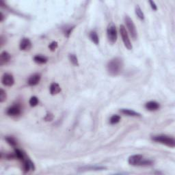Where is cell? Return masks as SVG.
Segmentation results:
<instances>
[{
    "label": "cell",
    "instance_id": "cell-1",
    "mask_svg": "<svg viewBox=\"0 0 175 175\" xmlns=\"http://www.w3.org/2000/svg\"><path fill=\"white\" fill-rule=\"evenodd\" d=\"M123 69V61L120 58H114L111 60L107 65V70L109 75L117 76L121 73Z\"/></svg>",
    "mask_w": 175,
    "mask_h": 175
},
{
    "label": "cell",
    "instance_id": "cell-2",
    "mask_svg": "<svg viewBox=\"0 0 175 175\" xmlns=\"http://www.w3.org/2000/svg\"><path fill=\"white\" fill-rule=\"evenodd\" d=\"M128 162L131 166H151L153 161L150 159H144L143 155H133L129 157Z\"/></svg>",
    "mask_w": 175,
    "mask_h": 175
},
{
    "label": "cell",
    "instance_id": "cell-3",
    "mask_svg": "<svg viewBox=\"0 0 175 175\" xmlns=\"http://www.w3.org/2000/svg\"><path fill=\"white\" fill-rule=\"evenodd\" d=\"M152 140L153 141L162 144L168 147L174 148L175 146V140L173 137L168 136L166 135H158L153 136Z\"/></svg>",
    "mask_w": 175,
    "mask_h": 175
},
{
    "label": "cell",
    "instance_id": "cell-4",
    "mask_svg": "<svg viewBox=\"0 0 175 175\" xmlns=\"http://www.w3.org/2000/svg\"><path fill=\"white\" fill-rule=\"evenodd\" d=\"M107 35L109 42L111 44H114L117 41L118 33L116 25L113 23H111L108 25L107 29Z\"/></svg>",
    "mask_w": 175,
    "mask_h": 175
},
{
    "label": "cell",
    "instance_id": "cell-5",
    "mask_svg": "<svg viewBox=\"0 0 175 175\" xmlns=\"http://www.w3.org/2000/svg\"><path fill=\"white\" fill-rule=\"evenodd\" d=\"M124 22H125L129 32L130 33L131 36L132 37L133 40H135L137 38V32L133 20L129 17L127 15L124 17Z\"/></svg>",
    "mask_w": 175,
    "mask_h": 175
},
{
    "label": "cell",
    "instance_id": "cell-6",
    "mask_svg": "<svg viewBox=\"0 0 175 175\" xmlns=\"http://www.w3.org/2000/svg\"><path fill=\"white\" fill-rule=\"evenodd\" d=\"M120 35H121L122 40L123 41V43L124 46H125L126 48L129 50H131L133 48L132 44H131L129 37L128 33L127 32L126 28L124 27V25H121L120 26Z\"/></svg>",
    "mask_w": 175,
    "mask_h": 175
},
{
    "label": "cell",
    "instance_id": "cell-7",
    "mask_svg": "<svg viewBox=\"0 0 175 175\" xmlns=\"http://www.w3.org/2000/svg\"><path fill=\"white\" fill-rule=\"evenodd\" d=\"M6 113L10 116H18L21 114V106L19 104L13 105L8 108Z\"/></svg>",
    "mask_w": 175,
    "mask_h": 175
},
{
    "label": "cell",
    "instance_id": "cell-8",
    "mask_svg": "<svg viewBox=\"0 0 175 175\" xmlns=\"http://www.w3.org/2000/svg\"><path fill=\"white\" fill-rule=\"evenodd\" d=\"M1 83L4 86L11 87L14 84V79L12 75L10 73H5L1 77Z\"/></svg>",
    "mask_w": 175,
    "mask_h": 175
},
{
    "label": "cell",
    "instance_id": "cell-9",
    "mask_svg": "<svg viewBox=\"0 0 175 175\" xmlns=\"http://www.w3.org/2000/svg\"><path fill=\"white\" fill-rule=\"evenodd\" d=\"M23 170L25 173L28 172L30 170H35V166L34 163L30 160L29 158H27V157H25V159L23 161Z\"/></svg>",
    "mask_w": 175,
    "mask_h": 175
},
{
    "label": "cell",
    "instance_id": "cell-10",
    "mask_svg": "<svg viewBox=\"0 0 175 175\" xmlns=\"http://www.w3.org/2000/svg\"><path fill=\"white\" fill-rule=\"evenodd\" d=\"M20 49L22 51H28L32 48V43L30 39L24 38L21 40L19 45Z\"/></svg>",
    "mask_w": 175,
    "mask_h": 175
},
{
    "label": "cell",
    "instance_id": "cell-11",
    "mask_svg": "<svg viewBox=\"0 0 175 175\" xmlns=\"http://www.w3.org/2000/svg\"><path fill=\"white\" fill-rule=\"evenodd\" d=\"M41 79V76L40 74L36 73L32 75V76H30V77L29 78V80L27 81L28 84L31 86H36L39 84Z\"/></svg>",
    "mask_w": 175,
    "mask_h": 175
},
{
    "label": "cell",
    "instance_id": "cell-12",
    "mask_svg": "<svg viewBox=\"0 0 175 175\" xmlns=\"http://www.w3.org/2000/svg\"><path fill=\"white\" fill-rule=\"evenodd\" d=\"M11 59V56L9 53L7 51H3L1 52L0 55V65L4 66L5 64H7L10 62Z\"/></svg>",
    "mask_w": 175,
    "mask_h": 175
},
{
    "label": "cell",
    "instance_id": "cell-13",
    "mask_svg": "<svg viewBox=\"0 0 175 175\" xmlns=\"http://www.w3.org/2000/svg\"><path fill=\"white\" fill-rule=\"evenodd\" d=\"M120 112L122 114L129 116H135V117H140L141 114L137 111L130 109H120Z\"/></svg>",
    "mask_w": 175,
    "mask_h": 175
},
{
    "label": "cell",
    "instance_id": "cell-14",
    "mask_svg": "<svg viewBox=\"0 0 175 175\" xmlns=\"http://www.w3.org/2000/svg\"><path fill=\"white\" fill-rule=\"evenodd\" d=\"M145 108L148 111H156L160 108V105L156 101H149L145 104Z\"/></svg>",
    "mask_w": 175,
    "mask_h": 175
},
{
    "label": "cell",
    "instance_id": "cell-15",
    "mask_svg": "<svg viewBox=\"0 0 175 175\" xmlns=\"http://www.w3.org/2000/svg\"><path fill=\"white\" fill-rule=\"evenodd\" d=\"M49 89H50V93H51V95H56L61 91L60 86H59L58 84H57V83H55V82L52 83L51 84Z\"/></svg>",
    "mask_w": 175,
    "mask_h": 175
},
{
    "label": "cell",
    "instance_id": "cell-16",
    "mask_svg": "<svg viewBox=\"0 0 175 175\" xmlns=\"http://www.w3.org/2000/svg\"><path fill=\"white\" fill-rule=\"evenodd\" d=\"M34 60L35 62H36L37 64H46L47 62L48 59L47 57L41 56V55H37V56H35L34 58Z\"/></svg>",
    "mask_w": 175,
    "mask_h": 175
},
{
    "label": "cell",
    "instance_id": "cell-17",
    "mask_svg": "<svg viewBox=\"0 0 175 175\" xmlns=\"http://www.w3.org/2000/svg\"><path fill=\"white\" fill-rule=\"evenodd\" d=\"M14 154L16 155L17 159H19V160H21V161H23L26 157L25 153L22 151L21 150L19 149V148H16V149L14 150Z\"/></svg>",
    "mask_w": 175,
    "mask_h": 175
},
{
    "label": "cell",
    "instance_id": "cell-18",
    "mask_svg": "<svg viewBox=\"0 0 175 175\" xmlns=\"http://www.w3.org/2000/svg\"><path fill=\"white\" fill-rule=\"evenodd\" d=\"M89 37L90 40L95 44V45H98L99 44V38L97 33L96 32H91L89 34Z\"/></svg>",
    "mask_w": 175,
    "mask_h": 175
},
{
    "label": "cell",
    "instance_id": "cell-19",
    "mask_svg": "<svg viewBox=\"0 0 175 175\" xmlns=\"http://www.w3.org/2000/svg\"><path fill=\"white\" fill-rule=\"evenodd\" d=\"M135 14H136V15H137V17H138L140 20H142V21L144 20V18H145V17H144V12H142V9L139 6H137L136 7H135Z\"/></svg>",
    "mask_w": 175,
    "mask_h": 175
},
{
    "label": "cell",
    "instance_id": "cell-20",
    "mask_svg": "<svg viewBox=\"0 0 175 175\" xmlns=\"http://www.w3.org/2000/svg\"><path fill=\"white\" fill-rule=\"evenodd\" d=\"M5 140H6V142H7L8 143L10 144V146H13V147H16V146H17V141L16 140V139H15L14 137L6 136L5 137Z\"/></svg>",
    "mask_w": 175,
    "mask_h": 175
},
{
    "label": "cell",
    "instance_id": "cell-21",
    "mask_svg": "<svg viewBox=\"0 0 175 175\" xmlns=\"http://www.w3.org/2000/svg\"><path fill=\"white\" fill-rule=\"evenodd\" d=\"M120 119H121V118H120V116L117 114L113 115L110 118V119H109V122H110V124H116L119 123L120 121Z\"/></svg>",
    "mask_w": 175,
    "mask_h": 175
},
{
    "label": "cell",
    "instance_id": "cell-22",
    "mask_svg": "<svg viewBox=\"0 0 175 175\" xmlns=\"http://www.w3.org/2000/svg\"><path fill=\"white\" fill-rule=\"evenodd\" d=\"M69 60H70V61H71V62L74 66H76V67L79 66L78 58L75 54H70L69 55Z\"/></svg>",
    "mask_w": 175,
    "mask_h": 175
},
{
    "label": "cell",
    "instance_id": "cell-23",
    "mask_svg": "<svg viewBox=\"0 0 175 175\" xmlns=\"http://www.w3.org/2000/svg\"><path fill=\"white\" fill-rule=\"evenodd\" d=\"M74 28H75V26H69V27H66L64 29V33L65 36H67V38H69L70 35L73 32Z\"/></svg>",
    "mask_w": 175,
    "mask_h": 175
},
{
    "label": "cell",
    "instance_id": "cell-24",
    "mask_svg": "<svg viewBox=\"0 0 175 175\" xmlns=\"http://www.w3.org/2000/svg\"><path fill=\"white\" fill-rule=\"evenodd\" d=\"M6 98H7V94H6V92L4 90V89L1 88L0 89V102L3 103L6 100Z\"/></svg>",
    "mask_w": 175,
    "mask_h": 175
},
{
    "label": "cell",
    "instance_id": "cell-25",
    "mask_svg": "<svg viewBox=\"0 0 175 175\" xmlns=\"http://www.w3.org/2000/svg\"><path fill=\"white\" fill-rule=\"evenodd\" d=\"M29 103L31 107L36 106L38 104V98H37L36 97H35V96H34V97H32L30 99Z\"/></svg>",
    "mask_w": 175,
    "mask_h": 175
},
{
    "label": "cell",
    "instance_id": "cell-26",
    "mask_svg": "<svg viewBox=\"0 0 175 175\" xmlns=\"http://www.w3.org/2000/svg\"><path fill=\"white\" fill-rule=\"evenodd\" d=\"M58 43H57L56 41H54V42H52L51 43L49 44V48L51 51H56V49H57V47H58Z\"/></svg>",
    "mask_w": 175,
    "mask_h": 175
},
{
    "label": "cell",
    "instance_id": "cell-27",
    "mask_svg": "<svg viewBox=\"0 0 175 175\" xmlns=\"http://www.w3.org/2000/svg\"><path fill=\"white\" fill-rule=\"evenodd\" d=\"M54 119V115L52 114L51 113H48L47 115H46V116L45 117V121H48V122H50V121H52Z\"/></svg>",
    "mask_w": 175,
    "mask_h": 175
},
{
    "label": "cell",
    "instance_id": "cell-28",
    "mask_svg": "<svg viewBox=\"0 0 175 175\" xmlns=\"http://www.w3.org/2000/svg\"><path fill=\"white\" fill-rule=\"evenodd\" d=\"M149 4L150 5V7H151L152 9L153 10H157V5L155 4V1H149Z\"/></svg>",
    "mask_w": 175,
    "mask_h": 175
},
{
    "label": "cell",
    "instance_id": "cell-29",
    "mask_svg": "<svg viewBox=\"0 0 175 175\" xmlns=\"http://www.w3.org/2000/svg\"><path fill=\"white\" fill-rule=\"evenodd\" d=\"M0 15H1V21L2 22L4 21V14H3V13L2 12H1V14H0Z\"/></svg>",
    "mask_w": 175,
    "mask_h": 175
}]
</instances>
